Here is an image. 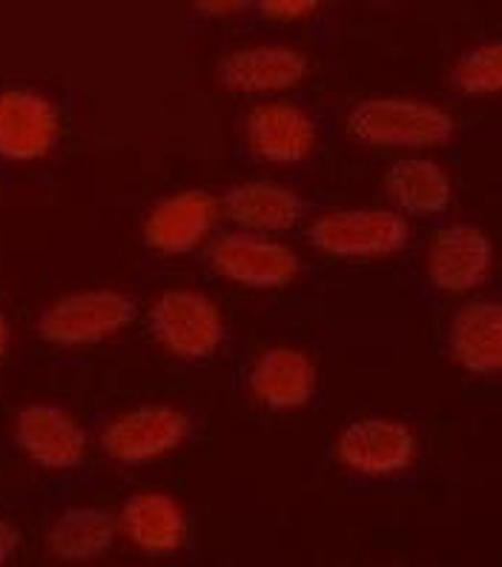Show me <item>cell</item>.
<instances>
[{"instance_id": "ba28073f", "label": "cell", "mask_w": 502, "mask_h": 567, "mask_svg": "<svg viewBox=\"0 0 502 567\" xmlns=\"http://www.w3.org/2000/svg\"><path fill=\"white\" fill-rule=\"evenodd\" d=\"M58 141L55 106L38 92H0V158L35 161Z\"/></svg>"}, {"instance_id": "8992f818", "label": "cell", "mask_w": 502, "mask_h": 567, "mask_svg": "<svg viewBox=\"0 0 502 567\" xmlns=\"http://www.w3.org/2000/svg\"><path fill=\"white\" fill-rule=\"evenodd\" d=\"M209 264L218 276L230 278L242 287H256V290L285 287L299 272L294 249L276 241H262L247 233L216 238L209 247Z\"/></svg>"}, {"instance_id": "2e32d148", "label": "cell", "mask_w": 502, "mask_h": 567, "mask_svg": "<svg viewBox=\"0 0 502 567\" xmlns=\"http://www.w3.org/2000/svg\"><path fill=\"white\" fill-rule=\"evenodd\" d=\"M126 539L147 554H175L187 539V519L182 505L164 493H139L121 513Z\"/></svg>"}, {"instance_id": "cb8c5ba5", "label": "cell", "mask_w": 502, "mask_h": 567, "mask_svg": "<svg viewBox=\"0 0 502 567\" xmlns=\"http://www.w3.org/2000/svg\"><path fill=\"white\" fill-rule=\"evenodd\" d=\"M7 347H9V324L7 319L0 316V359H3V353H7Z\"/></svg>"}, {"instance_id": "8fae6325", "label": "cell", "mask_w": 502, "mask_h": 567, "mask_svg": "<svg viewBox=\"0 0 502 567\" xmlns=\"http://www.w3.org/2000/svg\"><path fill=\"white\" fill-rule=\"evenodd\" d=\"M216 198L202 189L175 193L153 207L144 224V238L164 256H182L196 249L216 224Z\"/></svg>"}, {"instance_id": "ffe728a7", "label": "cell", "mask_w": 502, "mask_h": 567, "mask_svg": "<svg viewBox=\"0 0 502 567\" xmlns=\"http://www.w3.org/2000/svg\"><path fill=\"white\" fill-rule=\"evenodd\" d=\"M500 41L482 43V47L471 49L451 72V86L462 95H494L500 92Z\"/></svg>"}, {"instance_id": "e0dca14e", "label": "cell", "mask_w": 502, "mask_h": 567, "mask_svg": "<svg viewBox=\"0 0 502 567\" xmlns=\"http://www.w3.org/2000/svg\"><path fill=\"white\" fill-rule=\"evenodd\" d=\"M227 213L236 224L256 233H285L301 215L299 195L273 181H250L227 193Z\"/></svg>"}, {"instance_id": "3957f363", "label": "cell", "mask_w": 502, "mask_h": 567, "mask_svg": "<svg viewBox=\"0 0 502 567\" xmlns=\"http://www.w3.org/2000/svg\"><path fill=\"white\" fill-rule=\"evenodd\" d=\"M307 241L325 256L382 258L408 244V221L391 209H339L316 218Z\"/></svg>"}, {"instance_id": "9c48e42d", "label": "cell", "mask_w": 502, "mask_h": 567, "mask_svg": "<svg viewBox=\"0 0 502 567\" xmlns=\"http://www.w3.org/2000/svg\"><path fill=\"white\" fill-rule=\"evenodd\" d=\"M18 444L47 471H70L86 456L84 427L52 404H32L18 415Z\"/></svg>"}, {"instance_id": "4fadbf2b", "label": "cell", "mask_w": 502, "mask_h": 567, "mask_svg": "<svg viewBox=\"0 0 502 567\" xmlns=\"http://www.w3.org/2000/svg\"><path fill=\"white\" fill-rule=\"evenodd\" d=\"M307 58L287 47L236 49L218 63V81L233 92L290 90L305 78Z\"/></svg>"}, {"instance_id": "277c9868", "label": "cell", "mask_w": 502, "mask_h": 567, "mask_svg": "<svg viewBox=\"0 0 502 567\" xmlns=\"http://www.w3.org/2000/svg\"><path fill=\"white\" fill-rule=\"evenodd\" d=\"M150 330L178 359H207L224 336L218 307L196 290H167L150 310Z\"/></svg>"}, {"instance_id": "44dd1931", "label": "cell", "mask_w": 502, "mask_h": 567, "mask_svg": "<svg viewBox=\"0 0 502 567\" xmlns=\"http://www.w3.org/2000/svg\"><path fill=\"white\" fill-rule=\"evenodd\" d=\"M316 9V3H281V0H267L262 3V12L267 18H301V14H310Z\"/></svg>"}, {"instance_id": "5bb4252c", "label": "cell", "mask_w": 502, "mask_h": 567, "mask_svg": "<svg viewBox=\"0 0 502 567\" xmlns=\"http://www.w3.org/2000/svg\"><path fill=\"white\" fill-rule=\"evenodd\" d=\"M250 390L270 410L305 408L316 393V367L294 347H273L250 370Z\"/></svg>"}, {"instance_id": "9a60e30c", "label": "cell", "mask_w": 502, "mask_h": 567, "mask_svg": "<svg viewBox=\"0 0 502 567\" xmlns=\"http://www.w3.org/2000/svg\"><path fill=\"white\" fill-rule=\"evenodd\" d=\"M502 312L494 301L465 305L451 321V355L468 373L496 375L502 364Z\"/></svg>"}, {"instance_id": "7c38bea8", "label": "cell", "mask_w": 502, "mask_h": 567, "mask_svg": "<svg viewBox=\"0 0 502 567\" xmlns=\"http://www.w3.org/2000/svg\"><path fill=\"white\" fill-rule=\"evenodd\" d=\"M247 144L267 164H299L316 146V124L296 104H262L247 115Z\"/></svg>"}, {"instance_id": "6da1fadb", "label": "cell", "mask_w": 502, "mask_h": 567, "mask_svg": "<svg viewBox=\"0 0 502 567\" xmlns=\"http://www.w3.org/2000/svg\"><path fill=\"white\" fill-rule=\"evenodd\" d=\"M348 132L370 146H440L453 135V118L426 101L368 97L350 110Z\"/></svg>"}, {"instance_id": "5b68a950", "label": "cell", "mask_w": 502, "mask_h": 567, "mask_svg": "<svg viewBox=\"0 0 502 567\" xmlns=\"http://www.w3.org/2000/svg\"><path fill=\"white\" fill-rule=\"evenodd\" d=\"M189 419L182 410L167 404H150V408L130 410L106 424L101 447L110 458L121 464H141L158 458L187 439Z\"/></svg>"}, {"instance_id": "ac0fdd59", "label": "cell", "mask_w": 502, "mask_h": 567, "mask_svg": "<svg viewBox=\"0 0 502 567\" xmlns=\"http://www.w3.org/2000/svg\"><path fill=\"white\" fill-rule=\"evenodd\" d=\"M115 539V522L95 507H72L52 522L47 533L50 554L61 561H92L104 556Z\"/></svg>"}, {"instance_id": "52a82bcc", "label": "cell", "mask_w": 502, "mask_h": 567, "mask_svg": "<svg viewBox=\"0 0 502 567\" xmlns=\"http://www.w3.org/2000/svg\"><path fill=\"white\" fill-rule=\"evenodd\" d=\"M336 453L350 471L365 476H391L404 471L417 456V439L393 419H362L342 430Z\"/></svg>"}, {"instance_id": "d6986e66", "label": "cell", "mask_w": 502, "mask_h": 567, "mask_svg": "<svg viewBox=\"0 0 502 567\" xmlns=\"http://www.w3.org/2000/svg\"><path fill=\"white\" fill-rule=\"evenodd\" d=\"M385 187L393 202L411 215H437L451 204V181L440 164L402 158L388 169Z\"/></svg>"}, {"instance_id": "603a6c76", "label": "cell", "mask_w": 502, "mask_h": 567, "mask_svg": "<svg viewBox=\"0 0 502 567\" xmlns=\"http://www.w3.org/2000/svg\"><path fill=\"white\" fill-rule=\"evenodd\" d=\"M198 9L202 12H233L238 9V3H198Z\"/></svg>"}, {"instance_id": "7402d4cb", "label": "cell", "mask_w": 502, "mask_h": 567, "mask_svg": "<svg viewBox=\"0 0 502 567\" xmlns=\"http://www.w3.org/2000/svg\"><path fill=\"white\" fill-rule=\"evenodd\" d=\"M18 530H14L9 522H0V565H7L9 559H12L14 547H18Z\"/></svg>"}, {"instance_id": "30bf717a", "label": "cell", "mask_w": 502, "mask_h": 567, "mask_svg": "<svg viewBox=\"0 0 502 567\" xmlns=\"http://www.w3.org/2000/svg\"><path fill=\"white\" fill-rule=\"evenodd\" d=\"M491 241L474 224L440 229L428 256V276L445 292H468L485 281L491 270Z\"/></svg>"}, {"instance_id": "7a4b0ae2", "label": "cell", "mask_w": 502, "mask_h": 567, "mask_svg": "<svg viewBox=\"0 0 502 567\" xmlns=\"http://www.w3.org/2000/svg\"><path fill=\"white\" fill-rule=\"evenodd\" d=\"M135 321L133 298L115 290H84L58 298L38 321L41 339L63 347L104 341Z\"/></svg>"}]
</instances>
